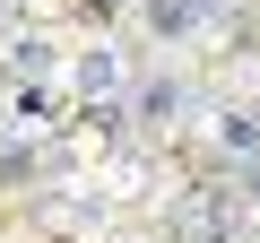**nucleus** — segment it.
<instances>
[{
	"label": "nucleus",
	"instance_id": "nucleus-1",
	"mask_svg": "<svg viewBox=\"0 0 260 243\" xmlns=\"http://www.w3.org/2000/svg\"><path fill=\"white\" fill-rule=\"evenodd\" d=\"M234 9V0H148V26L165 35V44H182V35H200V26H217Z\"/></svg>",
	"mask_w": 260,
	"mask_h": 243
},
{
	"label": "nucleus",
	"instance_id": "nucleus-2",
	"mask_svg": "<svg viewBox=\"0 0 260 243\" xmlns=\"http://www.w3.org/2000/svg\"><path fill=\"white\" fill-rule=\"evenodd\" d=\"M78 87H87V96L104 104V96L121 87V52H113V44H104V52H87V61H78Z\"/></svg>",
	"mask_w": 260,
	"mask_h": 243
},
{
	"label": "nucleus",
	"instance_id": "nucleus-3",
	"mask_svg": "<svg viewBox=\"0 0 260 243\" xmlns=\"http://www.w3.org/2000/svg\"><path fill=\"white\" fill-rule=\"evenodd\" d=\"M217 148L225 157H260V113H225L217 122Z\"/></svg>",
	"mask_w": 260,
	"mask_h": 243
},
{
	"label": "nucleus",
	"instance_id": "nucleus-4",
	"mask_svg": "<svg viewBox=\"0 0 260 243\" xmlns=\"http://www.w3.org/2000/svg\"><path fill=\"white\" fill-rule=\"evenodd\" d=\"M139 113H182V78H156V87L139 96Z\"/></svg>",
	"mask_w": 260,
	"mask_h": 243
},
{
	"label": "nucleus",
	"instance_id": "nucleus-5",
	"mask_svg": "<svg viewBox=\"0 0 260 243\" xmlns=\"http://www.w3.org/2000/svg\"><path fill=\"white\" fill-rule=\"evenodd\" d=\"M251 200H260V165H251Z\"/></svg>",
	"mask_w": 260,
	"mask_h": 243
}]
</instances>
